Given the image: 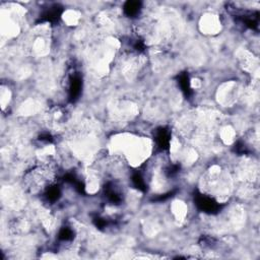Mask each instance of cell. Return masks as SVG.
Wrapping results in <instances>:
<instances>
[{
  "label": "cell",
  "mask_w": 260,
  "mask_h": 260,
  "mask_svg": "<svg viewBox=\"0 0 260 260\" xmlns=\"http://www.w3.org/2000/svg\"><path fill=\"white\" fill-rule=\"evenodd\" d=\"M199 27L203 34L215 35L221 28L220 18L214 13H206L201 17Z\"/></svg>",
  "instance_id": "3"
},
{
  "label": "cell",
  "mask_w": 260,
  "mask_h": 260,
  "mask_svg": "<svg viewBox=\"0 0 260 260\" xmlns=\"http://www.w3.org/2000/svg\"><path fill=\"white\" fill-rule=\"evenodd\" d=\"M171 211L177 221H183L187 215L188 207L184 201L176 200L171 205Z\"/></svg>",
  "instance_id": "4"
},
{
  "label": "cell",
  "mask_w": 260,
  "mask_h": 260,
  "mask_svg": "<svg viewBox=\"0 0 260 260\" xmlns=\"http://www.w3.org/2000/svg\"><path fill=\"white\" fill-rule=\"evenodd\" d=\"M62 18L69 25H75L78 23V21L80 19V13L76 10L68 9V10L64 11V13L62 14Z\"/></svg>",
  "instance_id": "5"
},
{
  "label": "cell",
  "mask_w": 260,
  "mask_h": 260,
  "mask_svg": "<svg viewBox=\"0 0 260 260\" xmlns=\"http://www.w3.org/2000/svg\"><path fill=\"white\" fill-rule=\"evenodd\" d=\"M152 150V142L145 136L133 133L118 134L111 139L110 153L134 167L144 164Z\"/></svg>",
  "instance_id": "1"
},
{
  "label": "cell",
  "mask_w": 260,
  "mask_h": 260,
  "mask_svg": "<svg viewBox=\"0 0 260 260\" xmlns=\"http://www.w3.org/2000/svg\"><path fill=\"white\" fill-rule=\"evenodd\" d=\"M233 174L220 165H211L200 179L201 194L206 195L218 204L225 203L234 190Z\"/></svg>",
  "instance_id": "2"
},
{
  "label": "cell",
  "mask_w": 260,
  "mask_h": 260,
  "mask_svg": "<svg viewBox=\"0 0 260 260\" xmlns=\"http://www.w3.org/2000/svg\"><path fill=\"white\" fill-rule=\"evenodd\" d=\"M10 96H11V92H10L9 88L4 87L2 85V87H1V105H2L3 109L6 107V105H8V103L10 101Z\"/></svg>",
  "instance_id": "6"
}]
</instances>
